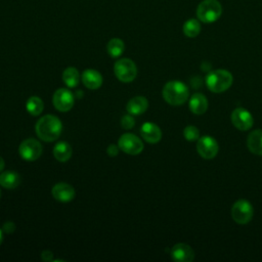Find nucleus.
Segmentation results:
<instances>
[{
	"label": "nucleus",
	"instance_id": "nucleus-23",
	"mask_svg": "<svg viewBox=\"0 0 262 262\" xmlns=\"http://www.w3.org/2000/svg\"><path fill=\"white\" fill-rule=\"evenodd\" d=\"M201 32V24L195 18L187 19L183 25V33L188 38L196 37Z\"/></svg>",
	"mask_w": 262,
	"mask_h": 262
},
{
	"label": "nucleus",
	"instance_id": "nucleus-26",
	"mask_svg": "<svg viewBox=\"0 0 262 262\" xmlns=\"http://www.w3.org/2000/svg\"><path fill=\"white\" fill-rule=\"evenodd\" d=\"M134 124H135V121H134L133 117L131 116V114L130 115H125L121 119V125L126 130L131 129L134 126Z\"/></svg>",
	"mask_w": 262,
	"mask_h": 262
},
{
	"label": "nucleus",
	"instance_id": "nucleus-25",
	"mask_svg": "<svg viewBox=\"0 0 262 262\" xmlns=\"http://www.w3.org/2000/svg\"><path fill=\"white\" fill-rule=\"evenodd\" d=\"M183 136L187 141H196L200 138V130L195 126H186L183 130Z\"/></svg>",
	"mask_w": 262,
	"mask_h": 262
},
{
	"label": "nucleus",
	"instance_id": "nucleus-19",
	"mask_svg": "<svg viewBox=\"0 0 262 262\" xmlns=\"http://www.w3.org/2000/svg\"><path fill=\"white\" fill-rule=\"evenodd\" d=\"M20 183V176L15 171H4L0 174V185L7 189H13Z\"/></svg>",
	"mask_w": 262,
	"mask_h": 262
},
{
	"label": "nucleus",
	"instance_id": "nucleus-8",
	"mask_svg": "<svg viewBox=\"0 0 262 262\" xmlns=\"http://www.w3.org/2000/svg\"><path fill=\"white\" fill-rule=\"evenodd\" d=\"M218 150L219 146L217 141L215 138L209 135L202 136L196 140V151L203 159L210 160L215 158L218 154Z\"/></svg>",
	"mask_w": 262,
	"mask_h": 262
},
{
	"label": "nucleus",
	"instance_id": "nucleus-24",
	"mask_svg": "<svg viewBox=\"0 0 262 262\" xmlns=\"http://www.w3.org/2000/svg\"><path fill=\"white\" fill-rule=\"evenodd\" d=\"M43 101L38 96H31L26 103V108L32 116H39L43 111Z\"/></svg>",
	"mask_w": 262,
	"mask_h": 262
},
{
	"label": "nucleus",
	"instance_id": "nucleus-28",
	"mask_svg": "<svg viewBox=\"0 0 262 262\" xmlns=\"http://www.w3.org/2000/svg\"><path fill=\"white\" fill-rule=\"evenodd\" d=\"M119 146L118 145H115V144H110L107 146V149H106V152L110 157H116L119 152Z\"/></svg>",
	"mask_w": 262,
	"mask_h": 262
},
{
	"label": "nucleus",
	"instance_id": "nucleus-3",
	"mask_svg": "<svg viewBox=\"0 0 262 262\" xmlns=\"http://www.w3.org/2000/svg\"><path fill=\"white\" fill-rule=\"evenodd\" d=\"M233 78L230 72L222 69L211 71L206 78V85L208 89L214 93H221L226 91L232 84Z\"/></svg>",
	"mask_w": 262,
	"mask_h": 262
},
{
	"label": "nucleus",
	"instance_id": "nucleus-7",
	"mask_svg": "<svg viewBox=\"0 0 262 262\" xmlns=\"http://www.w3.org/2000/svg\"><path fill=\"white\" fill-rule=\"evenodd\" d=\"M119 148L125 154L135 156L143 150V143L139 137L132 133L123 134L118 141Z\"/></svg>",
	"mask_w": 262,
	"mask_h": 262
},
{
	"label": "nucleus",
	"instance_id": "nucleus-20",
	"mask_svg": "<svg viewBox=\"0 0 262 262\" xmlns=\"http://www.w3.org/2000/svg\"><path fill=\"white\" fill-rule=\"evenodd\" d=\"M53 156L59 162H67L72 157V147L66 141H60L53 147Z\"/></svg>",
	"mask_w": 262,
	"mask_h": 262
},
{
	"label": "nucleus",
	"instance_id": "nucleus-31",
	"mask_svg": "<svg viewBox=\"0 0 262 262\" xmlns=\"http://www.w3.org/2000/svg\"><path fill=\"white\" fill-rule=\"evenodd\" d=\"M2 242H3V230L0 229V245L2 244Z\"/></svg>",
	"mask_w": 262,
	"mask_h": 262
},
{
	"label": "nucleus",
	"instance_id": "nucleus-14",
	"mask_svg": "<svg viewBox=\"0 0 262 262\" xmlns=\"http://www.w3.org/2000/svg\"><path fill=\"white\" fill-rule=\"evenodd\" d=\"M142 138L148 143H157L162 138V131L158 125L151 122H145L140 128Z\"/></svg>",
	"mask_w": 262,
	"mask_h": 262
},
{
	"label": "nucleus",
	"instance_id": "nucleus-32",
	"mask_svg": "<svg viewBox=\"0 0 262 262\" xmlns=\"http://www.w3.org/2000/svg\"><path fill=\"white\" fill-rule=\"evenodd\" d=\"M0 196H1V190H0Z\"/></svg>",
	"mask_w": 262,
	"mask_h": 262
},
{
	"label": "nucleus",
	"instance_id": "nucleus-27",
	"mask_svg": "<svg viewBox=\"0 0 262 262\" xmlns=\"http://www.w3.org/2000/svg\"><path fill=\"white\" fill-rule=\"evenodd\" d=\"M15 229V224L12 222V221H7L3 224V227H2V230L6 233H11L13 232Z\"/></svg>",
	"mask_w": 262,
	"mask_h": 262
},
{
	"label": "nucleus",
	"instance_id": "nucleus-30",
	"mask_svg": "<svg viewBox=\"0 0 262 262\" xmlns=\"http://www.w3.org/2000/svg\"><path fill=\"white\" fill-rule=\"evenodd\" d=\"M4 166H5V162H4V160L0 157V172H2V171H3Z\"/></svg>",
	"mask_w": 262,
	"mask_h": 262
},
{
	"label": "nucleus",
	"instance_id": "nucleus-9",
	"mask_svg": "<svg viewBox=\"0 0 262 262\" xmlns=\"http://www.w3.org/2000/svg\"><path fill=\"white\" fill-rule=\"evenodd\" d=\"M19 156L26 161H35L40 158L42 154V145L34 138L25 139L18 147Z\"/></svg>",
	"mask_w": 262,
	"mask_h": 262
},
{
	"label": "nucleus",
	"instance_id": "nucleus-6",
	"mask_svg": "<svg viewBox=\"0 0 262 262\" xmlns=\"http://www.w3.org/2000/svg\"><path fill=\"white\" fill-rule=\"evenodd\" d=\"M254 215V209L251 203L247 200L236 201L231 208V217L237 224L249 223Z\"/></svg>",
	"mask_w": 262,
	"mask_h": 262
},
{
	"label": "nucleus",
	"instance_id": "nucleus-12",
	"mask_svg": "<svg viewBox=\"0 0 262 262\" xmlns=\"http://www.w3.org/2000/svg\"><path fill=\"white\" fill-rule=\"evenodd\" d=\"M171 257L177 262H191L194 259V252L190 246L179 243L171 249Z\"/></svg>",
	"mask_w": 262,
	"mask_h": 262
},
{
	"label": "nucleus",
	"instance_id": "nucleus-18",
	"mask_svg": "<svg viewBox=\"0 0 262 262\" xmlns=\"http://www.w3.org/2000/svg\"><path fill=\"white\" fill-rule=\"evenodd\" d=\"M247 146L251 152L262 157V130L257 129L249 134Z\"/></svg>",
	"mask_w": 262,
	"mask_h": 262
},
{
	"label": "nucleus",
	"instance_id": "nucleus-22",
	"mask_svg": "<svg viewBox=\"0 0 262 262\" xmlns=\"http://www.w3.org/2000/svg\"><path fill=\"white\" fill-rule=\"evenodd\" d=\"M106 49H107V53L112 57H119L124 52L125 45H124V42L122 39L113 38L108 41V43L106 45Z\"/></svg>",
	"mask_w": 262,
	"mask_h": 262
},
{
	"label": "nucleus",
	"instance_id": "nucleus-1",
	"mask_svg": "<svg viewBox=\"0 0 262 262\" xmlns=\"http://www.w3.org/2000/svg\"><path fill=\"white\" fill-rule=\"evenodd\" d=\"M35 130L40 139L46 142H51L56 140L61 134L62 124L57 117L46 115L38 120Z\"/></svg>",
	"mask_w": 262,
	"mask_h": 262
},
{
	"label": "nucleus",
	"instance_id": "nucleus-10",
	"mask_svg": "<svg viewBox=\"0 0 262 262\" xmlns=\"http://www.w3.org/2000/svg\"><path fill=\"white\" fill-rule=\"evenodd\" d=\"M74 95L73 93L67 88H59L57 89L52 97V102L55 108L59 112H68L74 105Z\"/></svg>",
	"mask_w": 262,
	"mask_h": 262
},
{
	"label": "nucleus",
	"instance_id": "nucleus-2",
	"mask_svg": "<svg viewBox=\"0 0 262 262\" xmlns=\"http://www.w3.org/2000/svg\"><path fill=\"white\" fill-rule=\"evenodd\" d=\"M163 98L166 102L171 105H180L183 104L189 95L187 86L181 81L173 80L165 84L163 91Z\"/></svg>",
	"mask_w": 262,
	"mask_h": 262
},
{
	"label": "nucleus",
	"instance_id": "nucleus-17",
	"mask_svg": "<svg viewBox=\"0 0 262 262\" xmlns=\"http://www.w3.org/2000/svg\"><path fill=\"white\" fill-rule=\"evenodd\" d=\"M147 107H148V101L144 96H135L131 98L126 105L127 112L135 116L143 114L147 110Z\"/></svg>",
	"mask_w": 262,
	"mask_h": 262
},
{
	"label": "nucleus",
	"instance_id": "nucleus-16",
	"mask_svg": "<svg viewBox=\"0 0 262 262\" xmlns=\"http://www.w3.org/2000/svg\"><path fill=\"white\" fill-rule=\"evenodd\" d=\"M188 106L191 113L194 115H203L208 108V100L202 93H194L188 102Z\"/></svg>",
	"mask_w": 262,
	"mask_h": 262
},
{
	"label": "nucleus",
	"instance_id": "nucleus-5",
	"mask_svg": "<svg viewBox=\"0 0 262 262\" xmlns=\"http://www.w3.org/2000/svg\"><path fill=\"white\" fill-rule=\"evenodd\" d=\"M114 72L118 80L123 83H130L137 75V68L130 58H120L114 66Z\"/></svg>",
	"mask_w": 262,
	"mask_h": 262
},
{
	"label": "nucleus",
	"instance_id": "nucleus-4",
	"mask_svg": "<svg viewBox=\"0 0 262 262\" xmlns=\"http://www.w3.org/2000/svg\"><path fill=\"white\" fill-rule=\"evenodd\" d=\"M222 14V6L217 0H204L196 8L199 20L210 24L216 21Z\"/></svg>",
	"mask_w": 262,
	"mask_h": 262
},
{
	"label": "nucleus",
	"instance_id": "nucleus-15",
	"mask_svg": "<svg viewBox=\"0 0 262 262\" xmlns=\"http://www.w3.org/2000/svg\"><path fill=\"white\" fill-rule=\"evenodd\" d=\"M102 76L101 74L93 69L85 70L82 74V82L83 84L91 90L98 89L102 85Z\"/></svg>",
	"mask_w": 262,
	"mask_h": 262
},
{
	"label": "nucleus",
	"instance_id": "nucleus-13",
	"mask_svg": "<svg viewBox=\"0 0 262 262\" xmlns=\"http://www.w3.org/2000/svg\"><path fill=\"white\" fill-rule=\"evenodd\" d=\"M51 194L56 201L61 203H68L75 198V189L72 185L68 183L59 182L52 187Z\"/></svg>",
	"mask_w": 262,
	"mask_h": 262
},
{
	"label": "nucleus",
	"instance_id": "nucleus-11",
	"mask_svg": "<svg viewBox=\"0 0 262 262\" xmlns=\"http://www.w3.org/2000/svg\"><path fill=\"white\" fill-rule=\"evenodd\" d=\"M231 122L235 128L241 131H247L252 128L254 119L249 111L244 107H236L231 113Z\"/></svg>",
	"mask_w": 262,
	"mask_h": 262
},
{
	"label": "nucleus",
	"instance_id": "nucleus-29",
	"mask_svg": "<svg viewBox=\"0 0 262 262\" xmlns=\"http://www.w3.org/2000/svg\"><path fill=\"white\" fill-rule=\"evenodd\" d=\"M41 258H42L43 261H51L52 258H53V253L49 250L43 251L42 254H41Z\"/></svg>",
	"mask_w": 262,
	"mask_h": 262
},
{
	"label": "nucleus",
	"instance_id": "nucleus-21",
	"mask_svg": "<svg viewBox=\"0 0 262 262\" xmlns=\"http://www.w3.org/2000/svg\"><path fill=\"white\" fill-rule=\"evenodd\" d=\"M79 78L80 76L78 70L73 67L67 68L62 73V81L70 88H74L78 85Z\"/></svg>",
	"mask_w": 262,
	"mask_h": 262
}]
</instances>
